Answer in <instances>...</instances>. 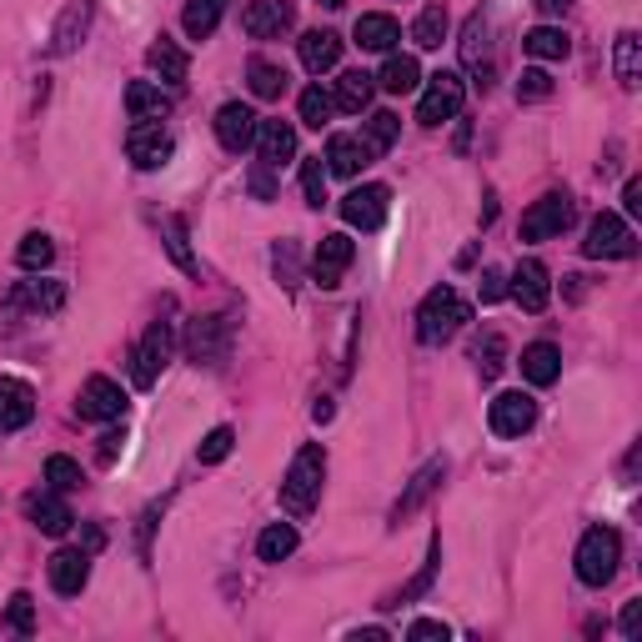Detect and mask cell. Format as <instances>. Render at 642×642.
I'll return each instance as SVG.
<instances>
[{"label": "cell", "instance_id": "cell-44", "mask_svg": "<svg viewBox=\"0 0 642 642\" xmlns=\"http://www.w3.org/2000/svg\"><path fill=\"white\" fill-rule=\"evenodd\" d=\"M46 482L56 492H76L81 488V462L76 457H46Z\"/></svg>", "mask_w": 642, "mask_h": 642}, {"label": "cell", "instance_id": "cell-11", "mask_svg": "<svg viewBox=\"0 0 642 642\" xmlns=\"http://www.w3.org/2000/svg\"><path fill=\"white\" fill-rule=\"evenodd\" d=\"M387 206H392V191L377 186V181H367V186H352L342 202V221L357 231H377L381 221H387Z\"/></svg>", "mask_w": 642, "mask_h": 642}, {"label": "cell", "instance_id": "cell-19", "mask_svg": "<svg viewBox=\"0 0 642 642\" xmlns=\"http://www.w3.org/2000/svg\"><path fill=\"white\" fill-rule=\"evenodd\" d=\"M46 572H50V587H56L60 597H76L85 583H91V552H81V548H60L56 558L46 562Z\"/></svg>", "mask_w": 642, "mask_h": 642}, {"label": "cell", "instance_id": "cell-54", "mask_svg": "<svg viewBox=\"0 0 642 642\" xmlns=\"http://www.w3.org/2000/svg\"><path fill=\"white\" fill-rule=\"evenodd\" d=\"M618 628H622V638H638V628H642V603H628V607H622Z\"/></svg>", "mask_w": 642, "mask_h": 642}, {"label": "cell", "instance_id": "cell-18", "mask_svg": "<svg viewBox=\"0 0 642 642\" xmlns=\"http://www.w3.org/2000/svg\"><path fill=\"white\" fill-rule=\"evenodd\" d=\"M25 517H31V523H36L46 537H66V532H71V523H76L71 507H66V497H60L56 488L31 492V497H25Z\"/></svg>", "mask_w": 642, "mask_h": 642}, {"label": "cell", "instance_id": "cell-38", "mask_svg": "<svg viewBox=\"0 0 642 642\" xmlns=\"http://www.w3.org/2000/svg\"><path fill=\"white\" fill-rule=\"evenodd\" d=\"M472 362L477 371H482V381H492L502 367H507V342H502V332H482L472 346Z\"/></svg>", "mask_w": 642, "mask_h": 642}, {"label": "cell", "instance_id": "cell-49", "mask_svg": "<svg viewBox=\"0 0 642 642\" xmlns=\"http://www.w3.org/2000/svg\"><path fill=\"white\" fill-rule=\"evenodd\" d=\"M301 191H307V206H321V202H326V167H321V156L301 167Z\"/></svg>", "mask_w": 642, "mask_h": 642}, {"label": "cell", "instance_id": "cell-35", "mask_svg": "<svg viewBox=\"0 0 642 642\" xmlns=\"http://www.w3.org/2000/svg\"><path fill=\"white\" fill-rule=\"evenodd\" d=\"M221 15H227V0H191L186 15H181V25H186L191 41H206L221 25Z\"/></svg>", "mask_w": 642, "mask_h": 642}, {"label": "cell", "instance_id": "cell-14", "mask_svg": "<svg viewBox=\"0 0 642 642\" xmlns=\"http://www.w3.org/2000/svg\"><path fill=\"white\" fill-rule=\"evenodd\" d=\"M488 422H492L497 437H523V432H532V422H537V402L527 392H502V397H492Z\"/></svg>", "mask_w": 642, "mask_h": 642}, {"label": "cell", "instance_id": "cell-59", "mask_svg": "<svg viewBox=\"0 0 642 642\" xmlns=\"http://www.w3.org/2000/svg\"><path fill=\"white\" fill-rule=\"evenodd\" d=\"M568 5H572V0H537V11H542V15H562Z\"/></svg>", "mask_w": 642, "mask_h": 642}, {"label": "cell", "instance_id": "cell-60", "mask_svg": "<svg viewBox=\"0 0 642 642\" xmlns=\"http://www.w3.org/2000/svg\"><path fill=\"white\" fill-rule=\"evenodd\" d=\"M381 638H387L381 628H362V632H352V642H381Z\"/></svg>", "mask_w": 642, "mask_h": 642}, {"label": "cell", "instance_id": "cell-31", "mask_svg": "<svg viewBox=\"0 0 642 642\" xmlns=\"http://www.w3.org/2000/svg\"><path fill=\"white\" fill-rule=\"evenodd\" d=\"M371 91H377V76H367V71H346L342 81H336L332 101H336V111H367V106H371Z\"/></svg>", "mask_w": 642, "mask_h": 642}, {"label": "cell", "instance_id": "cell-50", "mask_svg": "<svg viewBox=\"0 0 642 642\" xmlns=\"http://www.w3.org/2000/svg\"><path fill=\"white\" fill-rule=\"evenodd\" d=\"M276 276H282V286H297V247L291 241L276 247Z\"/></svg>", "mask_w": 642, "mask_h": 642}, {"label": "cell", "instance_id": "cell-21", "mask_svg": "<svg viewBox=\"0 0 642 642\" xmlns=\"http://www.w3.org/2000/svg\"><path fill=\"white\" fill-rule=\"evenodd\" d=\"M442 477H447V462H442V457H437V462H427V467H422V472L412 477V482H406V492H402V497H397V507H392V527H402L406 517H412V512L422 507V502H427L432 492L442 488Z\"/></svg>", "mask_w": 642, "mask_h": 642}, {"label": "cell", "instance_id": "cell-7", "mask_svg": "<svg viewBox=\"0 0 642 642\" xmlns=\"http://www.w3.org/2000/svg\"><path fill=\"white\" fill-rule=\"evenodd\" d=\"M572 221V196L568 191H548L542 202H532L523 211V241H552L562 237Z\"/></svg>", "mask_w": 642, "mask_h": 642}, {"label": "cell", "instance_id": "cell-43", "mask_svg": "<svg viewBox=\"0 0 642 642\" xmlns=\"http://www.w3.org/2000/svg\"><path fill=\"white\" fill-rule=\"evenodd\" d=\"M437 568H442V537H432V548H427V562H422V572H416L412 583L397 593V603H416V597L427 593L432 587V577H437Z\"/></svg>", "mask_w": 642, "mask_h": 642}, {"label": "cell", "instance_id": "cell-1", "mask_svg": "<svg viewBox=\"0 0 642 642\" xmlns=\"http://www.w3.org/2000/svg\"><path fill=\"white\" fill-rule=\"evenodd\" d=\"M321 477H326V452H321V442H307L297 457H291V467H286L282 477V507L286 517H311V507L321 502Z\"/></svg>", "mask_w": 642, "mask_h": 642}, {"label": "cell", "instance_id": "cell-51", "mask_svg": "<svg viewBox=\"0 0 642 642\" xmlns=\"http://www.w3.org/2000/svg\"><path fill=\"white\" fill-rule=\"evenodd\" d=\"M477 291H482V301H502V297H507V276H502L497 266H488V272H482V282H477Z\"/></svg>", "mask_w": 642, "mask_h": 642}, {"label": "cell", "instance_id": "cell-29", "mask_svg": "<svg viewBox=\"0 0 642 642\" xmlns=\"http://www.w3.org/2000/svg\"><path fill=\"white\" fill-rule=\"evenodd\" d=\"M612 71H618L622 91H638L642 85V41H638V31H622V36L612 41Z\"/></svg>", "mask_w": 642, "mask_h": 642}, {"label": "cell", "instance_id": "cell-40", "mask_svg": "<svg viewBox=\"0 0 642 642\" xmlns=\"http://www.w3.org/2000/svg\"><path fill=\"white\" fill-rule=\"evenodd\" d=\"M412 41L422 50H437L447 41V5H427V11L412 21Z\"/></svg>", "mask_w": 642, "mask_h": 642}, {"label": "cell", "instance_id": "cell-20", "mask_svg": "<svg viewBox=\"0 0 642 642\" xmlns=\"http://www.w3.org/2000/svg\"><path fill=\"white\" fill-rule=\"evenodd\" d=\"M31 416H36V392L15 377H0V437L31 427Z\"/></svg>", "mask_w": 642, "mask_h": 642}, {"label": "cell", "instance_id": "cell-33", "mask_svg": "<svg viewBox=\"0 0 642 642\" xmlns=\"http://www.w3.org/2000/svg\"><path fill=\"white\" fill-rule=\"evenodd\" d=\"M523 50L532 60H562L572 50V41H568V31H562V25H537V31H527V36H523Z\"/></svg>", "mask_w": 642, "mask_h": 642}, {"label": "cell", "instance_id": "cell-5", "mask_svg": "<svg viewBox=\"0 0 642 642\" xmlns=\"http://www.w3.org/2000/svg\"><path fill=\"white\" fill-rule=\"evenodd\" d=\"M186 357L196 367H221L231 357V321L227 317H196L186 326Z\"/></svg>", "mask_w": 642, "mask_h": 642}, {"label": "cell", "instance_id": "cell-46", "mask_svg": "<svg viewBox=\"0 0 642 642\" xmlns=\"http://www.w3.org/2000/svg\"><path fill=\"white\" fill-rule=\"evenodd\" d=\"M397 131H402V121H397L392 111H377V116L367 121V146L371 151H387V146L397 141Z\"/></svg>", "mask_w": 642, "mask_h": 642}, {"label": "cell", "instance_id": "cell-13", "mask_svg": "<svg viewBox=\"0 0 642 642\" xmlns=\"http://www.w3.org/2000/svg\"><path fill=\"white\" fill-rule=\"evenodd\" d=\"M352 256H357L352 237H342V231H332V237H321L317 256H311V276H317V286H321V291H336V286H342V272L352 266Z\"/></svg>", "mask_w": 642, "mask_h": 642}, {"label": "cell", "instance_id": "cell-3", "mask_svg": "<svg viewBox=\"0 0 642 642\" xmlns=\"http://www.w3.org/2000/svg\"><path fill=\"white\" fill-rule=\"evenodd\" d=\"M577 577L587 587H607L618 577V562H622V537L612 527H587L583 542H577Z\"/></svg>", "mask_w": 642, "mask_h": 642}, {"label": "cell", "instance_id": "cell-53", "mask_svg": "<svg viewBox=\"0 0 642 642\" xmlns=\"http://www.w3.org/2000/svg\"><path fill=\"white\" fill-rule=\"evenodd\" d=\"M406 638L412 642H427V638H452V628H447V622H432V618H422V622H412V628H406Z\"/></svg>", "mask_w": 642, "mask_h": 642}, {"label": "cell", "instance_id": "cell-26", "mask_svg": "<svg viewBox=\"0 0 642 642\" xmlns=\"http://www.w3.org/2000/svg\"><path fill=\"white\" fill-rule=\"evenodd\" d=\"M171 101L161 85H151V81H131L126 85V111H131V121H161V116H171Z\"/></svg>", "mask_w": 642, "mask_h": 642}, {"label": "cell", "instance_id": "cell-16", "mask_svg": "<svg viewBox=\"0 0 642 642\" xmlns=\"http://www.w3.org/2000/svg\"><path fill=\"white\" fill-rule=\"evenodd\" d=\"M76 406H81L85 422H116V416L126 412V392H121L111 377H91L81 387V397H76Z\"/></svg>", "mask_w": 642, "mask_h": 642}, {"label": "cell", "instance_id": "cell-52", "mask_svg": "<svg viewBox=\"0 0 642 642\" xmlns=\"http://www.w3.org/2000/svg\"><path fill=\"white\" fill-rule=\"evenodd\" d=\"M272 171H276V167H266V161H256V167H251V191H256L262 202H272V196H276V181H272Z\"/></svg>", "mask_w": 642, "mask_h": 642}, {"label": "cell", "instance_id": "cell-61", "mask_svg": "<svg viewBox=\"0 0 642 642\" xmlns=\"http://www.w3.org/2000/svg\"><path fill=\"white\" fill-rule=\"evenodd\" d=\"M321 5H326V11H342V5H346V0H321Z\"/></svg>", "mask_w": 642, "mask_h": 642}, {"label": "cell", "instance_id": "cell-42", "mask_svg": "<svg viewBox=\"0 0 642 642\" xmlns=\"http://www.w3.org/2000/svg\"><path fill=\"white\" fill-rule=\"evenodd\" d=\"M161 237H167V251H171V262H176L181 272H196V256H191V241H186V221H181V216H167V221H161Z\"/></svg>", "mask_w": 642, "mask_h": 642}, {"label": "cell", "instance_id": "cell-8", "mask_svg": "<svg viewBox=\"0 0 642 642\" xmlns=\"http://www.w3.org/2000/svg\"><path fill=\"white\" fill-rule=\"evenodd\" d=\"M583 251L593 256V262H622V256H632L638 247H632L628 221H622L618 211H603V216H593V227H587Z\"/></svg>", "mask_w": 642, "mask_h": 642}, {"label": "cell", "instance_id": "cell-41", "mask_svg": "<svg viewBox=\"0 0 642 642\" xmlns=\"http://www.w3.org/2000/svg\"><path fill=\"white\" fill-rule=\"evenodd\" d=\"M15 262H21L25 272H46V266L56 262V247H50L46 231H31V237L15 247Z\"/></svg>", "mask_w": 642, "mask_h": 642}, {"label": "cell", "instance_id": "cell-25", "mask_svg": "<svg viewBox=\"0 0 642 642\" xmlns=\"http://www.w3.org/2000/svg\"><path fill=\"white\" fill-rule=\"evenodd\" d=\"M342 60V36L336 31H307L301 36V66H307L311 76H326Z\"/></svg>", "mask_w": 642, "mask_h": 642}, {"label": "cell", "instance_id": "cell-4", "mask_svg": "<svg viewBox=\"0 0 642 642\" xmlns=\"http://www.w3.org/2000/svg\"><path fill=\"white\" fill-rule=\"evenodd\" d=\"M492 36H497L492 11H472V15H467V25H462V66L477 76V85H482V91L497 81V46H492Z\"/></svg>", "mask_w": 642, "mask_h": 642}, {"label": "cell", "instance_id": "cell-30", "mask_svg": "<svg viewBox=\"0 0 642 642\" xmlns=\"http://www.w3.org/2000/svg\"><path fill=\"white\" fill-rule=\"evenodd\" d=\"M247 85H251V95H256V101H282V91H286V71L276 66V60L256 56V60L247 66Z\"/></svg>", "mask_w": 642, "mask_h": 642}, {"label": "cell", "instance_id": "cell-9", "mask_svg": "<svg viewBox=\"0 0 642 642\" xmlns=\"http://www.w3.org/2000/svg\"><path fill=\"white\" fill-rule=\"evenodd\" d=\"M176 151L167 126H156V121H136L131 131H126V156L136 161V171H161Z\"/></svg>", "mask_w": 642, "mask_h": 642}, {"label": "cell", "instance_id": "cell-58", "mask_svg": "<svg viewBox=\"0 0 642 642\" xmlns=\"http://www.w3.org/2000/svg\"><path fill=\"white\" fill-rule=\"evenodd\" d=\"M311 422H332V397H321V402L311 406Z\"/></svg>", "mask_w": 642, "mask_h": 642}, {"label": "cell", "instance_id": "cell-45", "mask_svg": "<svg viewBox=\"0 0 642 642\" xmlns=\"http://www.w3.org/2000/svg\"><path fill=\"white\" fill-rule=\"evenodd\" d=\"M231 447H237V432H231V427H211L196 457H202L206 467H216V462H227V457H231Z\"/></svg>", "mask_w": 642, "mask_h": 642}, {"label": "cell", "instance_id": "cell-2", "mask_svg": "<svg viewBox=\"0 0 642 642\" xmlns=\"http://www.w3.org/2000/svg\"><path fill=\"white\" fill-rule=\"evenodd\" d=\"M467 321H472V307L457 297L452 286H432L422 307H416V336H422V346H442L452 342Z\"/></svg>", "mask_w": 642, "mask_h": 642}, {"label": "cell", "instance_id": "cell-6", "mask_svg": "<svg viewBox=\"0 0 642 642\" xmlns=\"http://www.w3.org/2000/svg\"><path fill=\"white\" fill-rule=\"evenodd\" d=\"M171 346H176V326L171 321H156L151 332L141 336V346L131 352V381L136 387H156V377H161V367L171 362Z\"/></svg>", "mask_w": 642, "mask_h": 642}, {"label": "cell", "instance_id": "cell-27", "mask_svg": "<svg viewBox=\"0 0 642 642\" xmlns=\"http://www.w3.org/2000/svg\"><path fill=\"white\" fill-rule=\"evenodd\" d=\"M523 377L532 381V387H552V381L562 377V352L552 342L523 346Z\"/></svg>", "mask_w": 642, "mask_h": 642}, {"label": "cell", "instance_id": "cell-15", "mask_svg": "<svg viewBox=\"0 0 642 642\" xmlns=\"http://www.w3.org/2000/svg\"><path fill=\"white\" fill-rule=\"evenodd\" d=\"M256 126H262V116L251 106H241V101H227V106L216 111V141L237 156L247 151V146H256Z\"/></svg>", "mask_w": 642, "mask_h": 642}, {"label": "cell", "instance_id": "cell-55", "mask_svg": "<svg viewBox=\"0 0 642 642\" xmlns=\"http://www.w3.org/2000/svg\"><path fill=\"white\" fill-rule=\"evenodd\" d=\"M622 211H628V216H642V181H638V176L622 186Z\"/></svg>", "mask_w": 642, "mask_h": 642}, {"label": "cell", "instance_id": "cell-34", "mask_svg": "<svg viewBox=\"0 0 642 642\" xmlns=\"http://www.w3.org/2000/svg\"><path fill=\"white\" fill-rule=\"evenodd\" d=\"M416 81H422V66H416V56H387V66H381V76H377V85L387 95L416 91Z\"/></svg>", "mask_w": 642, "mask_h": 642}, {"label": "cell", "instance_id": "cell-23", "mask_svg": "<svg viewBox=\"0 0 642 642\" xmlns=\"http://www.w3.org/2000/svg\"><path fill=\"white\" fill-rule=\"evenodd\" d=\"M256 156H262L266 167L297 161V131H291L286 121H262V126H256Z\"/></svg>", "mask_w": 642, "mask_h": 642}, {"label": "cell", "instance_id": "cell-37", "mask_svg": "<svg viewBox=\"0 0 642 642\" xmlns=\"http://www.w3.org/2000/svg\"><path fill=\"white\" fill-rule=\"evenodd\" d=\"M297 552V527L291 523H272L262 537H256V558L262 562H286Z\"/></svg>", "mask_w": 642, "mask_h": 642}, {"label": "cell", "instance_id": "cell-36", "mask_svg": "<svg viewBox=\"0 0 642 642\" xmlns=\"http://www.w3.org/2000/svg\"><path fill=\"white\" fill-rule=\"evenodd\" d=\"M15 301H21V307H31V311H41V317H50V311L66 307V286H60V282H21Z\"/></svg>", "mask_w": 642, "mask_h": 642}, {"label": "cell", "instance_id": "cell-28", "mask_svg": "<svg viewBox=\"0 0 642 642\" xmlns=\"http://www.w3.org/2000/svg\"><path fill=\"white\" fill-rule=\"evenodd\" d=\"M402 41V25L392 21L387 11H371L357 21V46L362 50H381V56H392V46Z\"/></svg>", "mask_w": 642, "mask_h": 642}, {"label": "cell", "instance_id": "cell-12", "mask_svg": "<svg viewBox=\"0 0 642 642\" xmlns=\"http://www.w3.org/2000/svg\"><path fill=\"white\" fill-rule=\"evenodd\" d=\"M291 25H297V5L291 0H251L247 15H241V31L251 41H282Z\"/></svg>", "mask_w": 642, "mask_h": 642}, {"label": "cell", "instance_id": "cell-10", "mask_svg": "<svg viewBox=\"0 0 642 642\" xmlns=\"http://www.w3.org/2000/svg\"><path fill=\"white\" fill-rule=\"evenodd\" d=\"M462 101H467L462 76L437 71L427 85V95H422V106H416V121H422V126H442V121H452L457 111H462Z\"/></svg>", "mask_w": 642, "mask_h": 642}, {"label": "cell", "instance_id": "cell-32", "mask_svg": "<svg viewBox=\"0 0 642 642\" xmlns=\"http://www.w3.org/2000/svg\"><path fill=\"white\" fill-rule=\"evenodd\" d=\"M146 60H151V71L161 76V81H171V85H176V81H186V71H191L186 50H181L176 41H167V36H161L151 50H146Z\"/></svg>", "mask_w": 642, "mask_h": 642}, {"label": "cell", "instance_id": "cell-48", "mask_svg": "<svg viewBox=\"0 0 642 642\" xmlns=\"http://www.w3.org/2000/svg\"><path fill=\"white\" fill-rule=\"evenodd\" d=\"M5 622H11L21 638H31L36 632V603H31V593H15L11 607H5Z\"/></svg>", "mask_w": 642, "mask_h": 642}, {"label": "cell", "instance_id": "cell-17", "mask_svg": "<svg viewBox=\"0 0 642 642\" xmlns=\"http://www.w3.org/2000/svg\"><path fill=\"white\" fill-rule=\"evenodd\" d=\"M507 291H512V301H517L523 311H548V301H552L548 266H542V262H517Z\"/></svg>", "mask_w": 642, "mask_h": 642}, {"label": "cell", "instance_id": "cell-24", "mask_svg": "<svg viewBox=\"0 0 642 642\" xmlns=\"http://www.w3.org/2000/svg\"><path fill=\"white\" fill-rule=\"evenodd\" d=\"M371 146L362 141V136H332V141H326V171H332V176H357L362 167H371Z\"/></svg>", "mask_w": 642, "mask_h": 642}, {"label": "cell", "instance_id": "cell-22", "mask_svg": "<svg viewBox=\"0 0 642 642\" xmlns=\"http://www.w3.org/2000/svg\"><path fill=\"white\" fill-rule=\"evenodd\" d=\"M85 31H91V0H71V5L60 11L56 31H50V56H71L85 41Z\"/></svg>", "mask_w": 642, "mask_h": 642}, {"label": "cell", "instance_id": "cell-56", "mask_svg": "<svg viewBox=\"0 0 642 642\" xmlns=\"http://www.w3.org/2000/svg\"><path fill=\"white\" fill-rule=\"evenodd\" d=\"M106 548V532H101V527H85L81 532V552H101Z\"/></svg>", "mask_w": 642, "mask_h": 642}, {"label": "cell", "instance_id": "cell-57", "mask_svg": "<svg viewBox=\"0 0 642 642\" xmlns=\"http://www.w3.org/2000/svg\"><path fill=\"white\" fill-rule=\"evenodd\" d=\"M116 447H121V437L106 432V437H101V462H116Z\"/></svg>", "mask_w": 642, "mask_h": 642}, {"label": "cell", "instance_id": "cell-39", "mask_svg": "<svg viewBox=\"0 0 642 642\" xmlns=\"http://www.w3.org/2000/svg\"><path fill=\"white\" fill-rule=\"evenodd\" d=\"M297 111H301V126H311V131H321V126H332V116H336V101L321 85H307L301 91V101H297Z\"/></svg>", "mask_w": 642, "mask_h": 642}, {"label": "cell", "instance_id": "cell-47", "mask_svg": "<svg viewBox=\"0 0 642 642\" xmlns=\"http://www.w3.org/2000/svg\"><path fill=\"white\" fill-rule=\"evenodd\" d=\"M548 95H552V76L542 66H527L517 76V101H548Z\"/></svg>", "mask_w": 642, "mask_h": 642}]
</instances>
